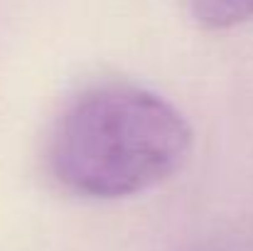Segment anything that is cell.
I'll return each instance as SVG.
<instances>
[{
	"mask_svg": "<svg viewBox=\"0 0 253 251\" xmlns=\"http://www.w3.org/2000/svg\"><path fill=\"white\" fill-rule=\"evenodd\" d=\"M187 118L163 96L128 82L82 89L57 116L47 167L69 192L121 200L169 180L192 153Z\"/></svg>",
	"mask_w": 253,
	"mask_h": 251,
	"instance_id": "cell-1",
	"label": "cell"
},
{
	"mask_svg": "<svg viewBox=\"0 0 253 251\" xmlns=\"http://www.w3.org/2000/svg\"><path fill=\"white\" fill-rule=\"evenodd\" d=\"M192 17L204 30H229L253 17V0H189Z\"/></svg>",
	"mask_w": 253,
	"mask_h": 251,
	"instance_id": "cell-2",
	"label": "cell"
}]
</instances>
